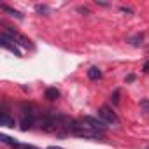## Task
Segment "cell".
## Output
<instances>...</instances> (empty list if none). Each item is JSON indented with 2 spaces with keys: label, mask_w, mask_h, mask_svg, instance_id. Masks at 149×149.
Wrapping results in <instances>:
<instances>
[{
  "label": "cell",
  "mask_w": 149,
  "mask_h": 149,
  "mask_svg": "<svg viewBox=\"0 0 149 149\" xmlns=\"http://www.w3.org/2000/svg\"><path fill=\"white\" fill-rule=\"evenodd\" d=\"M86 128H90V130H93V132H98V133H104L105 130H107V126H105V123L104 121H100V119H97V118H91V116H84L83 119H79Z\"/></svg>",
  "instance_id": "cell-1"
},
{
  "label": "cell",
  "mask_w": 149,
  "mask_h": 149,
  "mask_svg": "<svg viewBox=\"0 0 149 149\" xmlns=\"http://www.w3.org/2000/svg\"><path fill=\"white\" fill-rule=\"evenodd\" d=\"M35 121V112H32V107L23 105V116H21V130H28Z\"/></svg>",
  "instance_id": "cell-2"
},
{
  "label": "cell",
  "mask_w": 149,
  "mask_h": 149,
  "mask_svg": "<svg viewBox=\"0 0 149 149\" xmlns=\"http://www.w3.org/2000/svg\"><path fill=\"white\" fill-rule=\"evenodd\" d=\"M98 116H100L105 123H118V116H116V112H114L111 107H107V105H102V107L98 109Z\"/></svg>",
  "instance_id": "cell-3"
},
{
  "label": "cell",
  "mask_w": 149,
  "mask_h": 149,
  "mask_svg": "<svg viewBox=\"0 0 149 149\" xmlns=\"http://www.w3.org/2000/svg\"><path fill=\"white\" fill-rule=\"evenodd\" d=\"M11 42H14V40H13V39H9V37H6V35H0V44H2V47H6V49L13 51L16 56H21V51L16 47V44H11Z\"/></svg>",
  "instance_id": "cell-4"
},
{
  "label": "cell",
  "mask_w": 149,
  "mask_h": 149,
  "mask_svg": "<svg viewBox=\"0 0 149 149\" xmlns=\"http://www.w3.org/2000/svg\"><path fill=\"white\" fill-rule=\"evenodd\" d=\"M0 125H2V126H7V128H14V119L9 118V114L4 111L2 116H0Z\"/></svg>",
  "instance_id": "cell-5"
},
{
  "label": "cell",
  "mask_w": 149,
  "mask_h": 149,
  "mask_svg": "<svg viewBox=\"0 0 149 149\" xmlns=\"http://www.w3.org/2000/svg\"><path fill=\"white\" fill-rule=\"evenodd\" d=\"M0 140H2L4 144H7V146H11V147H19V146H21V144L16 140V139H13V137H7V135H4V133L0 135Z\"/></svg>",
  "instance_id": "cell-6"
},
{
  "label": "cell",
  "mask_w": 149,
  "mask_h": 149,
  "mask_svg": "<svg viewBox=\"0 0 149 149\" xmlns=\"http://www.w3.org/2000/svg\"><path fill=\"white\" fill-rule=\"evenodd\" d=\"M88 77H90L91 81H97V79H100V77H102V70H100L98 67H91V68L88 70Z\"/></svg>",
  "instance_id": "cell-7"
},
{
  "label": "cell",
  "mask_w": 149,
  "mask_h": 149,
  "mask_svg": "<svg viewBox=\"0 0 149 149\" xmlns=\"http://www.w3.org/2000/svg\"><path fill=\"white\" fill-rule=\"evenodd\" d=\"M2 9H4L6 13H9L11 16H14V18H18V19H23V14H21L19 11H16V9H13V7H9V6H6V4L2 6Z\"/></svg>",
  "instance_id": "cell-8"
},
{
  "label": "cell",
  "mask_w": 149,
  "mask_h": 149,
  "mask_svg": "<svg viewBox=\"0 0 149 149\" xmlns=\"http://www.w3.org/2000/svg\"><path fill=\"white\" fill-rule=\"evenodd\" d=\"M58 97H60V91L56 88H47L46 90V98L47 100H56Z\"/></svg>",
  "instance_id": "cell-9"
},
{
  "label": "cell",
  "mask_w": 149,
  "mask_h": 149,
  "mask_svg": "<svg viewBox=\"0 0 149 149\" xmlns=\"http://www.w3.org/2000/svg\"><path fill=\"white\" fill-rule=\"evenodd\" d=\"M140 107H142L144 111H147V112H149V100H147V98L140 100Z\"/></svg>",
  "instance_id": "cell-10"
},
{
  "label": "cell",
  "mask_w": 149,
  "mask_h": 149,
  "mask_svg": "<svg viewBox=\"0 0 149 149\" xmlns=\"http://www.w3.org/2000/svg\"><path fill=\"white\" fill-rule=\"evenodd\" d=\"M112 102H114V104H118V102H119V90H116V91H114V95H112Z\"/></svg>",
  "instance_id": "cell-11"
},
{
  "label": "cell",
  "mask_w": 149,
  "mask_h": 149,
  "mask_svg": "<svg viewBox=\"0 0 149 149\" xmlns=\"http://www.w3.org/2000/svg\"><path fill=\"white\" fill-rule=\"evenodd\" d=\"M35 9H37V11H39V13H47V11H49V9H47V7H46V6H37V7H35Z\"/></svg>",
  "instance_id": "cell-12"
},
{
  "label": "cell",
  "mask_w": 149,
  "mask_h": 149,
  "mask_svg": "<svg viewBox=\"0 0 149 149\" xmlns=\"http://www.w3.org/2000/svg\"><path fill=\"white\" fill-rule=\"evenodd\" d=\"M142 70H144V72H149V61H146V63H144V67H142Z\"/></svg>",
  "instance_id": "cell-13"
},
{
  "label": "cell",
  "mask_w": 149,
  "mask_h": 149,
  "mask_svg": "<svg viewBox=\"0 0 149 149\" xmlns=\"http://www.w3.org/2000/svg\"><path fill=\"white\" fill-rule=\"evenodd\" d=\"M121 11H123V13H126V14H130V13H132V11H130V9H126V7H121Z\"/></svg>",
  "instance_id": "cell-14"
},
{
  "label": "cell",
  "mask_w": 149,
  "mask_h": 149,
  "mask_svg": "<svg viewBox=\"0 0 149 149\" xmlns=\"http://www.w3.org/2000/svg\"><path fill=\"white\" fill-rule=\"evenodd\" d=\"M47 149H61V147H56V146H51V147H47Z\"/></svg>",
  "instance_id": "cell-15"
},
{
  "label": "cell",
  "mask_w": 149,
  "mask_h": 149,
  "mask_svg": "<svg viewBox=\"0 0 149 149\" xmlns=\"http://www.w3.org/2000/svg\"><path fill=\"white\" fill-rule=\"evenodd\" d=\"M23 149H32V147H23Z\"/></svg>",
  "instance_id": "cell-16"
}]
</instances>
